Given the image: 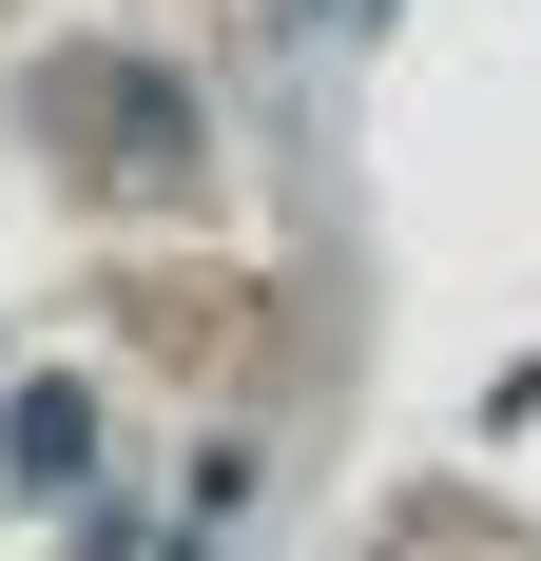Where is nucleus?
<instances>
[{"label": "nucleus", "mask_w": 541, "mask_h": 561, "mask_svg": "<svg viewBox=\"0 0 541 561\" xmlns=\"http://www.w3.org/2000/svg\"><path fill=\"white\" fill-rule=\"evenodd\" d=\"M78 446H97V426H78V388H39V407H20V484H78Z\"/></svg>", "instance_id": "obj_1"}]
</instances>
